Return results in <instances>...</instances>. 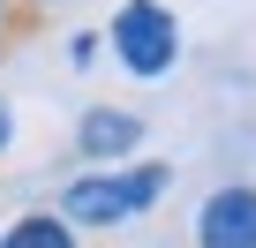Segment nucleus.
<instances>
[{"instance_id":"3","label":"nucleus","mask_w":256,"mask_h":248,"mask_svg":"<svg viewBox=\"0 0 256 248\" xmlns=\"http://www.w3.org/2000/svg\"><path fill=\"white\" fill-rule=\"evenodd\" d=\"M196 248H256V188H211L196 211Z\"/></svg>"},{"instance_id":"6","label":"nucleus","mask_w":256,"mask_h":248,"mask_svg":"<svg viewBox=\"0 0 256 248\" xmlns=\"http://www.w3.org/2000/svg\"><path fill=\"white\" fill-rule=\"evenodd\" d=\"M23 30H30V15L16 8V0H0V53H8V45H16Z\"/></svg>"},{"instance_id":"8","label":"nucleus","mask_w":256,"mask_h":248,"mask_svg":"<svg viewBox=\"0 0 256 248\" xmlns=\"http://www.w3.org/2000/svg\"><path fill=\"white\" fill-rule=\"evenodd\" d=\"M38 8H53V0H38Z\"/></svg>"},{"instance_id":"4","label":"nucleus","mask_w":256,"mask_h":248,"mask_svg":"<svg viewBox=\"0 0 256 248\" xmlns=\"http://www.w3.org/2000/svg\"><path fill=\"white\" fill-rule=\"evenodd\" d=\"M136 143H144V113H128V105H90L76 120V158H90V166H113Z\"/></svg>"},{"instance_id":"7","label":"nucleus","mask_w":256,"mask_h":248,"mask_svg":"<svg viewBox=\"0 0 256 248\" xmlns=\"http://www.w3.org/2000/svg\"><path fill=\"white\" fill-rule=\"evenodd\" d=\"M16 143V113H8V98H0V151Z\"/></svg>"},{"instance_id":"5","label":"nucleus","mask_w":256,"mask_h":248,"mask_svg":"<svg viewBox=\"0 0 256 248\" xmlns=\"http://www.w3.org/2000/svg\"><path fill=\"white\" fill-rule=\"evenodd\" d=\"M0 248H76V226L60 211H23L8 233H0Z\"/></svg>"},{"instance_id":"1","label":"nucleus","mask_w":256,"mask_h":248,"mask_svg":"<svg viewBox=\"0 0 256 248\" xmlns=\"http://www.w3.org/2000/svg\"><path fill=\"white\" fill-rule=\"evenodd\" d=\"M166 181H174V166H158V158L120 166V173H76V181L60 188V218H68V226H90V233H113V226H128V218H144V211L166 196Z\"/></svg>"},{"instance_id":"2","label":"nucleus","mask_w":256,"mask_h":248,"mask_svg":"<svg viewBox=\"0 0 256 248\" xmlns=\"http://www.w3.org/2000/svg\"><path fill=\"white\" fill-rule=\"evenodd\" d=\"M113 53H120V68L128 75H166L174 60H181V23H174V8L166 0H120L113 8Z\"/></svg>"}]
</instances>
